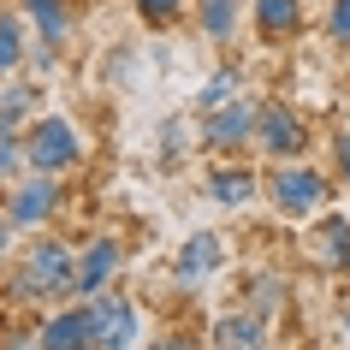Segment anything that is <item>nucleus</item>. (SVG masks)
<instances>
[{
  "label": "nucleus",
  "mask_w": 350,
  "mask_h": 350,
  "mask_svg": "<svg viewBox=\"0 0 350 350\" xmlns=\"http://www.w3.org/2000/svg\"><path fill=\"white\" fill-rule=\"evenodd\" d=\"M12 303H72L77 297V250L59 238H36L18 256L12 279H6Z\"/></svg>",
  "instance_id": "nucleus-1"
},
{
  "label": "nucleus",
  "mask_w": 350,
  "mask_h": 350,
  "mask_svg": "<svg viewBox=\"0 0 350 350\" xmlns=\"http://www.w3.org/2000/svg\"><path fill=\"white\" fill-rule=\"evenodd\" d=\"M261 185H267V202H273L285 220H314V214L327 208V196H332V185L303 161H279Z\"/></svg>",
  "instance_id": "nucleus-2"
},
{
  "label": "nucleus",
  "mask_w": 350,
  "mask_h": 350,
  "mask_svg": "<svg viewBox=\"0 0 350 350\" xmlns=\"http://www.w3.org/2000/svg\"><path fill=\"white\" fill-rule=\"evenodd\" d=\"M24 166L30 172H72V166H83V137H77L72 119H59V113H48V119H36V125L24 131Z\"/></svg>",
  "instance_id": "nucleus-3"
},
{
  "label": "nucleus",
  "mask_w": 350,
  "mask_h": 350,
  "mask_svg": "<svg viewBox=\"0 0 350 350\" xmlns=\"http://www.w3.org/2000/svg\"><path fill=\"white\" fill-rule=\"evenodd\" d=\"M256 143L273 154V161H303L314 143L309 119L297 107H285V101H261V119H256Z\"/></svg>",
  "instance_id": "nucleus-4"
},
{
  "label": "nucleus",
  "mask_w": 350,
  "mask_h": 350,
  "mask_svg": "<svg viewBox=\"0 0 350 350\" xmlns=\"http://www.w3.org/2000/svg\"><path fill=\"white\" fill-rule=\"evenodd\" d=\"M59 202H66V190H59L54 172H36V178L6 185V220L18 226V232H42L59 214Z\"/></svg>",
  "instance_id": "nucleus-5"
},
{
  "label": "nucleus",
  "mask_w": 350,
  "mask_h": 350,
  "mask_svg": "<svg viewBox=\"0 0 350 350\" xmlns=\"http://www.w3.org/2000/svg\"><path fill=\"white\" fill-rule=\"evenodd\" d=\"M42 350H95L101 345V314H95V297H77V303H59V314L36 332Z\"/></svg>",
  "instance_id": "nucleus-6"
},
{
  "label": "nucleus",
  "mask_w": 350,
  "mask_h": 350,
  "mask_svg": "<svg viewBox=\"0 0 350 350\" xmlns=\"http://www.w3.org/2000/svg\"><path fill=\"white\" fill-rule=\"evenodd\" d=\"M220 267H226V238L220 232H190L185 250L172 256V285L190 297V291H202L208 279H220Z\"/></svg>",
  "instance_id": "nucleus-7"
},
{
  "label": "nucleus",
  "mask_w": 350,
  "mask_h": 350,
  "mask_svg": "<svg viewBox=\"0 0 350 350\" xmlns=\"http://www.w3.org/2000/svg\"><path fill=\"white\" fill-rule=\"evenodd\" d=\"M119 267H125V243L113 238V232H95V238L77 250V297L107 291L113 279H119Z\"/></svg>",
  "instance_id": "nucleus-8"
},
{
  "label": "nucleus",
  "mask_w": 350,
  "mask_h": 350,
  "mask_svg": "<svg viewBox=\"0 0 350 350\" xmlns=\"http://www.w3.org/2000/svg\"><path fill=\"white\" fill-rule=\"evenodd\" d=\"M256 119H261V101H226V107L208 113L202 143L214 148V154H238V148L256 137Z\"/></svg>",
  "instance_id": "nucleus-9"
},
{
  "label": "nucleus",
  "mask_w": 350,
  "mask_h": 350,
  "mask_svg": "<svg viewBox=\"0 0 350 350\" xmlns=\"http://www.w3.org/2000/svg\"><path fill=\"white\" fill-rule=\"evenodd\" d=\"M303 250H309V261L321 267V273L350 279V220H338V214H321Z\"/></svg>",
  "instance_id": "nucleus-10"
},
{
  "label": "nucleus",
  "mask_w": 350,
  "mask_h": 350,
  "mask_svg": "<svg viewBox=\"0 0 350 350\" xmlns=\"http://www.w3.org/2000/svg\"><path fill=\"white\" fill-rule=\"evenodd\" d=\"M24 12L36 24L42 54H66L72 48V36H77V6L72 0H24Z\"/></svg>",
  "instance_id": "nucleus-11"
},
{
  "label": "nucleus",
  "mask_w": 350,
  "mask_h": 350,
  "mask_svg": "<svg viewBox=\"0 0 350 350\" xmlns=\"http://www.w3.org/2000/svg\"><path fill=\"white\" fill-rule=\"evenodd\" d=\"M95 314H101V350H119V345H137V303L125 291H95Z\"/></svg>",
  "instance_id": "nucleus-12"
},
{
  "label": "nucleus",
  "mask_w": 350,
  "mask_h": 350,
  "mask_svg": "<svg viewBox=\"0 0 350 350\" xmlns=\"http://www.w3.org/2000/svg\"><path fill=\"white\" fill-rule=\"evenodd\" d=\"M267 338H273V321H267V314H256V309H232V314H220V321H214V345L261 350Z\"/></svg>",
  "instance_id": "nucleus-13"
},
{
  "label": "nucleus",
  "mask_w": 350,
  "mask_h": 350,
  "mask_svg": "<svg viewBox=\"0 0 350 350\" xmlns=\"http://www.w3.org/2000/svg\"><path fill=\"white\" fill-rule=\"evenodd\" d=\"M256 190H261V178L250 166H214V172H208V202H220V208L256 202Z\"/></svg>",
  "instance_id": "nucleus-14"
},
{
  "label": "nucleus",
  "mask_w": 350,
  "mask_h": 350,
  "mask_svg": "<svg viewBox=\"0 0 350 350\" xmlns=\"http://www.w3.org/2000/svg\"><path fill=\"white\" fill-rule=\"evenodd\" d=\"M256 30L261 42H291L303 30V0H256Z\"/></svg>",
  "instance_id": "nucleus-15"
},
{
  "label": "nucleus",
  "mask_w": 350,
  "mask_h": 350,
  "mask_svg": "<svg viewBox=\"0 0 350 350\" xmlns=\"http://www.w3.org/2000/svg\"><path fill=\"white\" fill-rule=\"evenodd\" d=\"M196 24L208 42H232L238 36V0H196Z\"/></svg>",
  "instance_id": "nucleus-16"
},
{
  "label": "nucleus",
  "mask_w": 350,
  "mask_h": 350,
  "mask_svg": "<svg viewBox=\"0 0 350 350\" xmlns=\"http://www.w3.org/2000/svg\"><path fill=\"white\" fill-rule=\"evenodd\" d=\"M243 303H250L256 314H267V321H273V314L285 309V279H279V273H250V285H243Z\"/></svg>",
  "instance_id": "nucleus-17"
},
{
  "label": "nucleus",
  "mask_w": 350,
  "mask_h": 350,
  "mask_svg": "<svg viewBox=\"0 0 350 350\" xmlns=\"http://www.w3.org/2000/svg\"><path fill=\"white\" fill-rule=\"evenodd\" d=\"M18 66H24V24L18 12L0 6V72H18Z\"/></svg>",
  "instance_id": "nucleus-18"
},
{
  "label": "nucleus",
  "mask_w": 350,
  "mask_h": 350,
  "mask_svg": "<svg viewBox=\"0 0 350 350\" xmlns=\"http://www.w3.org/2000/svg\"><path fill=\"white\" fill-rule=\"evenodd\" d=\"M24 172V131L0 119V185H12Z\"/></svg>",
  "instance_id": "nucleus-19"
},
{
  "label": "nucleus",
  "mask_w": 350,
  "mask_h": 350,
  "mask_svg": "<svg viewBox=\"0 0 350 350\" xmlns=\"http://www.w3.org/2000/svg\"><path fill=\"white\" fill-rule=\"evenodd\" d=\"M30 107H36V90H30V83L0 90V119H6V125H24V119H30Z\"/></svg>",
  "instance_id": "nucleus-20"
},
{
  "label": "nucleus",
  "mask_w": 350,
  "mask_h": 350,
  "mask_svg": "<svg viewBox=\"0 0 350 350\" xmlns=\"http://www.w3.org/2000/svg\"><path fill=\"white\" fill-rule=\"evenodd\" d=\"M226 101H238V72H220V77H208V83H202V95H196V107H202V113L226 107Z\"/></svg>",
  "instance_id": "nucleus-21"
},
{
  "label": "nucleus",
  "mask_w": 350,
  "mask_h": 350,
  "mask_svg": "<svg viewBox=\"0 0 350 350\" xmlns=\"http://www.w3.org/2000/svg\"><path fill=\"white\" fill-rule=\"evenodd\" d=\"M131 6H137V18L154 24V30H166V24L185 12V0H131Z\"/></svg>",
  "instance_id": "nucleus-22"
},
{
  "label": "nucleus",
  "mask_w": 350,
  "mask_h": 350,
  "mask_svg": "<svg viewBox=\"0 0 350 350\" xmlns=\"http://www.w3.org/2000/svg\"><path fill=\"white\" fill-rule=\"evenodd\" d=\"M327 36H332V48H350V0L327 6Z\"/></svg>",
  "instance_id": "nucleus-23"
},
{
  "label": "nucleus",
  "mask_w": 350,
  "mask_h": 350,
  "mask_svg": "<svg viewBox=\"0 0 350 350\" xmlns=\"http://www.w3.org/2000/svg\"><path fill=\"white\" fill-rule=\"evenodd\" d=\"M332 166H338V185L350 190V131H338V137H332Z\"/></svg>",
  "instance_id": "nucleus-24"
},
{
  "label": "nucleus",
  "mask_w": 350,
  "mask_h": 350,
  "mask_svg": "<svg viewBox=\"0 0 350 350\" xmlns=\"http://www.w3.org/2000/svg\"><path fill=\"white\" fill-rule=\"evenodd\" d=\"M12 232H18V226H12L6 214H0V250H6V238H12Z\"/></svg>",
  "instance_id": "nucleus-25"
},
{
  "label": "nucleus",
  "mask_w": 350,
  "mask_h": 350,
  "mask_svg": "<svg viewBox=\"0 0 350 350\" xmlns=\"http://www.w3.org/2000/svg\"><path fill=\"white\" fill-rule=\"evenodd\" d=\"M345 327H350V314H345Z\"/></svg>",
  "instance_id": "nucleus-26"
}]
</instances>
